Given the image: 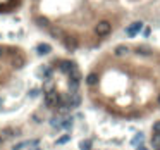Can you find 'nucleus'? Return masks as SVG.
Returning <instances> with one entry per match:
<instances>
[{"mask_svg": "<svg viewBox=\"0 0 160 150\" xmlns=\"http://www.w3.org/2000/svg\"><path fill=\"white\" fill-rule=\"evenodd\" d=\"M67 76H69V79H71V81H81V73H79L78 68H74Z\"/></svg>", "mask_w": 160, "mask_h": 150, "instance_id": "nucleus-11", "label": "nucleus"}, {"mask_svg": "<svg viewBox=\"0 0 160 150\" xmlns=\"http://www.w3.org/2000/svg\"><path fill=\"white\" fill-rule=\"evenodd\" d=\"M150 35H152V30H150V28H143V36L148 38Z\"/></svg>", "mask_w": 160, "mask_h": 150, "instance_id": "nucleus-21", "label": "nucleus"}, {"mask_svg": "<svg viewBox=\"0 0 160 150\" xmlns=\"http://www.w3.org/2000/svg\"><path fill=\"white\" fill-rule=\"evenodd\" d=\"M71 140V135H62L59 140H57V145H64V143H67Z\"/></svg>", "mask_w": 160, "mask_h": 150, "instance_id": "nucleus-17", "label": "nucleus"}, {"mask_svg": "<svg viewBox=\"0 0 160 150\" xmlns=\"http://www.w3.org/2000/svg\"><path fill=\"white\" fill-rule=\"evenodd\" d=\"M34 23H36V26L43 28V30H48L50 28V21L45 16H40V17H34Z\"/></svg>", "mask_w": 160, "mask_h": 150, "instance_id": "nucleus-10", "label": "nucleus"}, {"mask_svg": "<svg viewBox=\"0 0 160 150\" xmlns=\"http://www.w3.org/2000/svg\"><path fill=\"white\" fill-rule=\"evenodd\" d=\"M0 104H2V98H0Z\"/></svg>", "mask_w": 160, "mask_h": 150, "instance_id": "nucleus-27", "label": "nucleus"}, {"mask_svg": "<svg viewBox=\"0 0 160 150\" xmlns=\"http://www.w3.org/2000/svg\"><path fill=\"white\" fill-rule=\"evenodd\" d=\"M91 147H93V142L88 140V138L79 142V150H91Z\"/></svg>", "mask_w": 160, "mask_h": 150, "instance_id": "nucleus-12", "label": "nucleus"}, {"mask_svg": "<svg viewBox=\"0 0 160 150\" xmlns=\"http://www.w3.org/2000/svg\"><path fill=\"white\" fill-rule=\"evenodd\" d=\"M141 30H143V23H141V21H134V23L131 24V26H127L126 35H127L129 38H134V36H136V35H138Z\"/></svg>", "mask_w": 160, "mask_h": 150, "instance_id": "nucleus-4", "label": "nucleus"}, {"mask_svg": "<svg viewBox=\"0 0 160 150\" xmlns=\"http://www.w3.org/2000/svg\"><path fill=\"white\" fill-rule=\"evenodd\" d=\"M4 54H5V50H4V47H2V45H0V57H2V55H4Z\"/></svg>", "mask_w": 160, "mask_h": 150, "instance_id": "nucleus-24", "label": "nucleus"}, {"mask_svg": "<svg viewBox=\"0 0 160 150\" xmlns=\"http://www.w3.org/2000/svg\"><path fill=\"white\" fill-rule=\"evenodd\" d=\"M50 52H52V47H50L48 43H40V45H36V54L38 55H48Z\"/></svg>", "mask_w": 160, "mask_h": 150, "instance_id": "nucleus-9", "label": "nucleus"}, {"mask_svg": "<svg viewBox=\"0 0 160 150\" xmlns=\"http://www.w3.org/2000/svg\"><path fill=\"white\" fill-rule=\"evenodd\" d=\"M24 147H28V142H21V143H17V145H14V148H12V150H22Z\"/></svg>", "mask_w": 160, "mask_h": 150, "instance_id": "nucleus-19", "label": "nucleus"}, {"mask_svg": "<svg viewBox=\"0 0 160 150\" xmlns=\"http://www.w3.org/2000/svg\"><path fill=\"white\" fill-rule=\"evenodd\" d=\"M157 150H160V147H158V148H157Z\"/></svg>", "mask_w": 160, "mask_h": 150, "instance_id": "nucleus-28", "label": "nucleus"}, {"mask_svg": "<svg viewBox=\"0 0 160 150\" xmlns=\"http://www.w3.org/2000/svg\"><path fill=\"white\" fill-rule=\"evenodd\" d=\"M47 91H53V83L52 81H47L43 87V93H47Z\"/></svg>", "mask_w": 160, "mask_h": 150, "instance_id": "nucleus-18", "label": "nucleus"}, {"mask_svg": "<svg viewBox=\"0 0 160 150\" xmlns=\"http://www.w3.org/2000/svg\"><path fill=\"white\" fill-rule=\"evenodd\" d=\"M153 131H155V133H160V121H157V123L153 124Z\"/></svg>", "mask_w": 160, "mask_h": 150, "instance_id": "nucleus-22", "label": "nucleus"}, {"mask_svg": "<svg viewBox=\"0 0 160 150\" xmlns=\"http://www.w3.org/2000/svg\"><path fill=\"white\" fill-rule=\"evenodd\" d=\"M38 95H40V90H38V88H33V90H30V97H31V98H36Z\"/></svg>", "mask_w": 160, "mask_h": 150, "instance_id": "nucleus-20", "label": "nucleus"}, {"mask_svg": "<svg viewBox=\"0 0 160 150\" xmlns=\"http://www.w3.org/2000/svg\"><path fill=\"white\" fill-rule=\"evenodd\" d=\"M67 105H69V109H76V107H79L81 105V95L76 91V93H69V97L66 98Z\"/></svg>", "mask_w": 160, "mask_h": 150, "instance_id": "nucleus-5", "label": "nucleus"}, {"mask_svg": "<svg viewBox=\"0 0 160 150\" xmlns=\"http://www.w3.org/2000/svg\"><path fill=\"white\" fill-rule=\"evenodd\" d=\"M143 138H145V135H143V133H138V135H136L133 140H131V145H138V143L141 142Z\"/></svg>", "mask_w": 160, "mask_h": 150, "instance_id": "nucleus-16", "label": "nucleus"}, {"mask_svg": "<svg viewBox=\"0 0 160 150\" xmlns=\"http://www.w3.org/2000/svg\"><path fill=\"white\" fill-rule=\"evenodd\" d=\"M136 150H148L145 145H136Z\"/></svg>", "mask_w": 160, "mask_h": 150, "instance_id": "nucleus-23", "label": "nucleus"}, {"mask_svg": "<svg viewBox=\"0 0 160 150\" xmlns=\"http://www.w3.org/2000/svg\"><path fill=\"white\" fill-rule=\"evenodd\" d=\"M0 142H2V138H0Z\"/></svg>", "mask_w": 160, "mask_h": 150, "instance_id": "nucleus-29", "label": "nucleus"}, {"mask_svg": "<svg viewBox=\"0 0 160 150\" xmlns=\"http://www.w3.org/2000/svg\"><path fill=\"white\" fill-rule=\"evenodd\" d=\"M131 50H133V49H131L127 43H121V45H117L116 49H114V55H116V57H126Z\"/></svg>", "mask_w": 160, "mask_h": 150, "instance_id": "nucleus-6", "label": "nucleus"}, {"mask_svg": "<svg viewBox=\"0 0 160 150\" xmlns=\"http://www.w3.org/2000/svg\"><path fill=\"white\" fill-rule=\"evenodd\" d=\"M33 150H43V148H40V147H34V148Z\"/></svg>", "mask_w": 160, "mask_h": 150, "instance_id": "nucleus-25", "label": "nucleus"}, {"mask_svg": "<svg viewBox=\"0 0 160 150\" xmlns=\"http://www.w3.org/2000/svg\"><path fill=\"white\" fill-rule=\"evenodd\" d=\"M12 66H14L16 69H21L22 66H24V57H14V59H12Z\"/></svg>", "mask_w": 160, "mask_h": 150, "instance_id": "nucleus-13", "label": "nucleus"}, {"mask_svg": "<svg viewBox=\"0 0 160 150\" xmlns=\"http://www.w3.org/2000/svg\"><path fill=\"white\" fill-rule=\"evenodd\" d=\"M72 117H67V119H64L62 123H60V129H71L72 128Z\"/></svg>", "mask_w": 160, "mask_h": 150, "instance_id": "nucleus-14", "label": "nucleus"}, {"mask_svg": "<svg viewBox=\"0 0 160 150\" xmlns=\"http://www.w3.org/2000/svg\"><path fill=\"white\" fill-rule=\"evenodd\" d=\"M74 68H76V64L72 62V60H59V71L60 73L69 74V73H71Z\"/></svg>", "mask_w": 160, "mask_h": 150, "instance_id": "nucleus-7", "label": "nucleus"}, {"mask_svg": "<svg viewBox=\"0 0 160 150\" xmlns=\"http://www.w3.org/2000/svg\"><path fill=\"white\" fill-rule=\"evenodd\" d=\"M158 105H160V95H158Z\"/></svg>", "mask_w": 160, "mask_h": 150, "instance_id": "nucleus-26", "label": "nucleus"}, {"mask_svg": "<svg viewBox=\"0 0 160 150\" xmlns=\"http://www.w3.org/2000/svg\"><path fill=\"white\" fill-rule=\"evenodd\" d=\"M85 81H86V85H88L89 88H91V87H97V85H98V73H95V71L89 73V74L85 78Z\"/></svg>", "mask_w": 160, "mask_h": 150, "instance_id": "nucleus-8", "label": "nucleus"}, {"mask_svg": "<svg viewBox=\"0 0 160 150\" xmlns=\"http://www.w3.org/2000/svg\"><path fill=\"white\" fill-rule=\"evenodd\" d=\"M60 123H62V121H60V117H52V119H50V126L57 128V129H60Z\"/></svg>", "mask_w": 160, "mask_h": 150, "instance_id": "nucleus-15", "label": "nucleus"}, {"mask_svg": "<svg viewBox=\"0 0 160 150\" xmlns=\"http://www.w3.org/2000/svg\"><path fill=\"white\" fill-rule=\"evenodd\" d=\"M60 100H62V97H60V95L57 93L55 90L43 93V104H45V107H48V109H52V107H57Z\"/></svg>", "mask_w": 160, "mask_h": 150, "instance_id": "nucleus-2", "label": "nucleus"}, {"mask_svg": "<svg viewBox=\"0 0 160 150\" xmlns=\"http://www.w3.org/2000/svg\"><path fill=\"white\" fill-rule=\"evenodd\" d=\"M110 33H112V23L108 19H102L95 24V35L98 38H107Z\"/></svg>", "mask_w": 160, "mask_h": 150, "instance_id": "nucleus-1", "label": "nucleus"}, {"mask_svg": "<svg viewBox=\"0 0 160 150\" xmlns=\"http://www.w3.org/2000/svg\"><path fill=\"white\" fill-rule=\"evenodd\" d=\"M62 45L66 47L67 50H76L79 47V43H78V38H74V36H71V35H64L62 36Z\"/></svg>", "mask_w": 160, "mask_h": 150, "instance_id": "nucleus-3", "label": "nucleus"}]
</instances>
